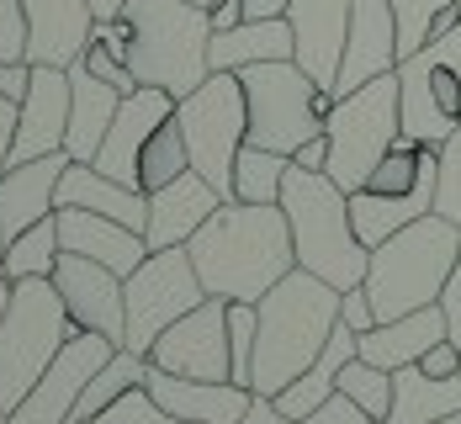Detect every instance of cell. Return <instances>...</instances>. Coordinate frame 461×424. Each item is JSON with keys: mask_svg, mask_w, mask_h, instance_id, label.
<instances>
[{"mask_svg": "<svg viewBox=\"0 0 461 424\" xmlns=\"http://www.w3.org/2000/svg\"><path fill=\"white\" fill-rule=\"evenodd\" d=\"M191 266L207 286V297L229 302H260L271 286L297 271L292 223L281 202H223L196 234H191Z\"/></svg>", "mask_w": 461, "mask_h": 424, "instance_id": "1", "label": "cell"}, {"mask_svg": "<svg viewBox=\"0 0 461 424\" xmlns=\"http://www.w3.org/2000/svg\"><path fill=\"white\" fill-rule=\"evenodd\" d=\"M255 313H260V334H255L249 392L276 398L286 382H297L323 356L329 334L339 324V286L297 266L255 302Z\"/></svg>", "mask_w": 461, "mask_h": 424, "instance_id": "2", "label": "cell"}, {"mask_svg": "<svg viewBox=\"0 0 461 424\" xmlns=\"http://www.w3.org/2000/svg\"><path fill=\"white\" fill-rule=\"evenodd\" d=\"M281 212L292 223V249H297V266L323 276L329 286L350 292V286L366 282L371 249L356 239L350 223V191L339 186L329 170H286L281 181Z\"/></svg>", "mask_w": 461, "mask_h": 424, "instance_id": "3", "label": "cell"}, {"mask_svg": "<svg viewBox=\"0 0 461 424\" xmlns=\"http://www.w3.org/2000/svg\"><path fill=\"white\" fill-rule=\"evenodd\" d=\"M128 69L139 86H159L176 101L191 95L207 75V48H212V11L191 0H128Z\"/></svg>", "mask_w": 461, "mask_h": 424, "instance_id": "4", "label": "cell"}, {"mask_svg": "<svg viewBox=\"0 0 461 424\" xmlns=\"http://www.w3.org/2000/svg\"><path fill=\"white\" fill-rule=\"evenodd\" d=\"M456 249H461V229L440 212H424L419 223L398 229L387 244H376L366 282H361L371 308H376V324L419 313V308H435L446 282H451Z\"/></svg>", "mask_w": 461, "mask_h": 424, "instance_id": "5", "label": "cell"}, {"mask_svg": "<svg viewBox=\"0 0 461 424\" xmlns=\"http://www.w3.org/2000/svg\"><path fill=\"white\" fill-rule=\"evenodd\" d=\"M69 334H75V319H69L53 276L11 282V302L0 319V409L5 414L32 392V382L53 366V356L64 350Z\"/></svg>", "mask_w": 461, "mask_h": 424, "instance_id": "6", "label": "cell"}, {"mask_svg": "<svg viewBox=\"0 0 461 424\" xmlns=\"http://www.w3.org/2000/svg\"><path fill=\"white\" fill-rule=\"evenodd\" d=\"M244 106H249V143L297 154L308 139L323 133V117L334 106V95L297 64V59H271V64H249L239 69Z\"/></svg>", "mask_w": 461, "mask_h": 424, "instance_id": "7", "label": "cell"}, {"mask_svg": "<svg viewBox=\"0 0 461 424\" xmlns=\"http://www.w3.org/2000/svg\"><path fill=\"white\" fill-rule=\"evenodd\" d=\"M323 139H329V176L345 191H361L376 159L403 139V117H398V69L376 75L361 91L334 95L329 117H323Z\"/></svg>", "mask_w": 461, "mask_h": 424, "instance_id": "8", "label": "cell"}, {"mask_svg": "<svg viewBox=\"0 0 461 424\" xmlns=\"http://www.w3.org/2000/svg\"><path fill=\"white\" fill-rule=\"evenodd\" d=\"M176 122L185 133V154L191 170L207 176L223 191V202L233 196V159L249 143V106H244V86L229 69H212L191 95L176 101Z\"/></svg>", "mask_w": 461, "mask_h": 424, "instance_id": "9", "label": "cell"}, {"mask_svg": "<svg viewBox=\"0 0 461 424\" xmlns=\"http://www.w3.org/2000/svg\"><path fill=\"white\" fill-rule=\"evenodd\" d=\"M398 117L403 139L424 149H440L461 128V22L398 64Z\"/></svg>", "mask_w": 461, "mask_h": 424, "instance_id": "10", "label": "cell"}, {"mask_svg": "<svg viewBox=\"0 0 461 424\" xmlns=\"http://www.w3.org/2000/svg\"><path fill=\"white\" fill-rule=\"evenodd\" d=\"M207 297V286L191 266V249H149L133 276H122V302H128V329H122V350L149 356V345L170 329L176 319H185L196 302Z\"/></svg>", "mask_w": 461, "mask_h": 424, "instance_id": "11", "label": "cell"}, {"mask_svg": "<svg viewBox=\"0 0 461 424\" xmlns=\"http://www.w3.org/2000/svg\"><path fill=\"white\" fill-rule=\"evenodd\" d=\"M112 356H117V339H106L95 329H75L64 339V350L53 356V366L32 382V392L11 409V424H75L86 387Z\"/></svg>", "mask_w": 461, "mask_h": 424, "instance_id": "12", "label": "cell"}, {"mask_svg": "<svg viewBox=\"0 0 461 424\" xmlns=\"http://www.w3.org/2000/svg\"><path fill=\"white\" fill-rule=\"evenodd\" d=\"M149 366L176 372L196 382H233V356H229V297H202L185 319L149 345Z\"/></svg>", "mask_w": 461, "mask_h": 424, "instance_id": "13", "label": "cell"}, {"mask_svg": "<svg viewBox=\"0 0 461 424\" xmlns=\"http://www.w3.org/2000/svg\"><path fill=\"white\" fill-rule=\"evenodd\" d=\"M170 117H176V95L170 91H159V86H139V91H128L122 95V106H117V117H112V128H106V143H101V154H95L91 165L101 170V176L122 181V186H139L143 143L154 139Z\"/></svg>", "mask_w": 461, "mask_h": 424, "instance_id": "14", "label": "cell"}, {"mask_svg": "<svg viewBox=\"0 0 461 424\" xmlns=\"http://www.w3.org/2000/svg\"><path fill=\"white\" fill-rule=\"evenodd\" d=\"M53 286L75 319V329H95L106 339L122 345V329H128V302H122V276L95 266L86 255H59L53 266Z\"/></svg>", "mask_w": 461, "mask_h": 424, "instance_id": "15", "label": "cell"}, {"mask_svg": "<svg viewBox=\"0 0 461 424\" xmlns=\"http://www.w3.org/2000/svg\"><path fill=\"white\" fill-rule=\"evenodd\" d=\"M64 139H69V69L32 64V86L22 95V117H16V139H11V165L64 154Z\"/></svg>", "mask_w": 461, "mask_h": 424, "instance_id": "16", "label": "cell"}, {"mask_svg": "<svg viewBox=\"0 0 461 424\" xmlns=\"http://www.w3.org/2000/svg\"><path fill=\"white\" fill-rule=\"evenodd\" d=\"M350 11L356 0H292L286 22H292V43H297V64L334 95L339 80V59H345V32H350Z\"/></svg>", "mask_w": 461, "mask_h": 424, "instance_id": "17", "label": "cell"}, {"mask_svg": "<svg viewBox=\"0 0 461 424\" xmlns=\"http://www.w3.org/2000/svg\"><path fill=\"white\" fill-rule=\"evenodd\" d=\"M398 69V22H393V5L387 0H356L350 11V32H345V59H339V80L334 95L361 91L376 75H393Z\"/></svg>", "mask_w": 461, "mask_h": 424, "instance_id": "18", "label": "cell"}, {"mask_svg": "<svg viewBox=\"0 0 461 424\" xmlns=\"http://www.w3.org/2000/svg\"><path fill=\"white\" fill-rule=\"evenodd\" d=\"M27 11V64H80L95 38L91 0H22Z\"/></svg>", "mask_w": 461, "mask_h": 424, "instance_id": "19", "label": "cell"}, {"mask_svg": "<svg viewBox=\"0 0 461 424\" xmlns=\"http://www.w3.org/2000/svg\"><path fill=\"white\" fill-rule=\"evenodd\" d=\"M143 387L154 392L159 409H170L181 424H239L249 414V403H255V392L244 382H196V377L159 372V366H149Z\"/></svg>", "mask_w": 461, "mask_h": 424, "instance_id": "20", "label": "cell"}, {"mask_svg": "<svg viewBox=\"0 0 461 424\" xmlns=\"http://www.w3.org/2000/svg\"><path fill=\"white\" fill-rule=\"evenodd\" d=\"M223 207V191L212 186L207 176L185 170L170 186L149 191V223H143V239L149 249H176V244H191V234Z\"/></svg>", "mask_w": 461, "mask_h": 424, "instance_id": "21", "label": "cell"}, {"mask_svg": "<svg viewBox=\"0 0 461 424\" xmlns=\"http://www.w3.org/2000/svg\"><path fill=\"white\" fill-rule=\"evenodd\" d=\"M59 244L64 255H86L95 266L117 271V276H133L149 255V239L117 218H101V212H86V207H59Z\"/></svg>", "mask_w": 461, "mask_h": 424, "instance_id": "22", "label": "cell"}, {"mask_svg": "<svg viewBox=\"0 0 461 424\" xmlns=\"http://www.w3.org/2000/svg\"><path fill=\"white\" fill-rule=\"evenodd\" d=\"M69 154H43L27 165H5L0 176V234L16 239L22 229L43 223L59 212V176H64Z\"/></svg>", "mask_w": 461, "mask_h": 424, "instance_id": "23", "label": "cell"}, {"mask_svg": "<svg viewBox=\"0 0 461 424\" xmlns=\"http://www.w3.org/2000/svg\"><path fill=\"white\" fill-rule=\"evenodd\" d=\"M117 106H122L117 86L95 80L86 64H69V139H64V154L91 165L101 154V143H106V128H112Z\"/></svg>", "mask_w": 461, "mask_h": 424, "instance_id": "24", "label": "cell"}, {"mask_svg": "<svg viewBox=\"0 0 461 424\" xmlns=\"http://www.w3.org/2000/svg\"><path fill=\"white\" fill-rule=\"evenodd\" d=\"M59 207H86V212L117 218V223H128L139 234H143V223H149V191L122 186V181L101 176L95 165H80V159H69L64 176H59Z\"/></svg>", "mask_w": 461, "mask_h": 424, "instance_id": "25", "label": "cell"}, {"mask_svg": "<svg viewBox=\"0 0 461 424\" xmlns=\"http://www.w3.org/2000/svg\"><path fill=\"white\" fill-rule=\"evenodd\" d=\"M440 339H451V329H446V313L435 302V308H419V313H403V319H387V324L366 329L361 334V361L382 366V372H398V366L424 361V350Z\"/></svg>", "mask_w": 461, "mask_h": 424, "instance_id": "26", "label": "cell"}, {"mask_svg": "<svg viewBox=\"0 0 461 424\" xmlns=\"http://www.w3.org/2000/svg\"><path fill=\"white\" fill-rule=\"evenodd\" d=\"M356 356H361V334L339 319L334 334H329V345H323V356L297 382H286L271 403H276L286 419H308L313 409H323V403L339 392V372H345V361H356Z\"/></svg>", "mask_w": 461, "mask_h": 424, "instance_id": "27", "label": "cell"}, {"mask_svg": "<svg viewBox=\"0 0 461 424\" xmlns=\"http://www.w3.org/2000/svg\"><path fill=\"white\" fill-rule=\"evenodd\" d=\"M461 414V377H429L424 366L393 372V409L382 424H440Z\"/></svg>", "mask_w": 461, "mask_h": 424, "instance_id": "28", "label": "cell"}, {"mask_svg": "<svg viewBox=\"0 0 461 424\" xmlns=\"http://www.w3.org/2000/svg\"><path fill=\"white\" fill-rule=\"evenodd\" d=\"M292 53H297L292 22H286V16H271V22H239V27L212 32L207 64L239 75V69H249V64H271V59H292Z\"/></svg>", "mask_w": 461, "mask_h": 424, "instance_id": "29", "label": "cell"}, {"mask_svg": "<svg viewBox=\"0 0 461 424\" xmlns=\"http://www.w3.org/2000/svg\"><path fill=\"white\" fill-rule=\"evenodd\" d=\"M64 244H59V212L22 229L16 239H5V255H0V276L5 282H27V276H53Z\"/></svg>", "mask_w": 461, "mask_h": 424, "instance_id": "30", "label": "cell"}, {"mask_svg": "<svg viewBox=\"0 0 461 424\" xmlns=\"http://www.w3.org/2000/svg\"><path fill=\"white\" fill-rule=\"evenodd\" d=\"M143 377H149V356H139V350H122L117 345V356L101 366L91 377V387H86V398H80V409H75V424H91L101 419L122 392H133V387H143Z\"/></svg>", "mask_w": 461, "mask_h": 424, "instance_id": "31", "label": "cell"}, {"mask_svg": "<svg viewBox=\"0 0 461 424\" xmlns=\"http://www.w3.org/2000/svg\"><path fill=\"white\" fill-rule=\"evenodd\" d=\"M387 5H393V22H398V64L461 22L456 0H387Z\"/></svg>", "mask_w": 461, "mask_h": 424, "instance_id": "32", "label": "cell"}, {"mask_svg": "<svg viewBox=\"0 0 461 424\" xmlns=\"http://www.w3.org/2000/svg\"><path fill=\"white\" fill-rule=\"evenodd\" d=\"M292 170V154L244 143L233 159V202H281V181Z\"/></svg>", "mask_w": 461, "mask_h": 424, "instance_id": "33", "label": "cell"}, {"mask_svg": "<svg viewBox=\"0 0 461 424\" xmlns=\"http://www.w3.org/2000/svg\"><path fill=\"white\" fill-rule=\"evenodd\" d=\"M191 170V154H185V133H181V122L170 117L154 139L143 143V159H139V186L143 191H159V186H170L176 176H185Z\"/></svg>", "mask_w": 461, "mask_h": 424, "instance_id": "34", "label": "cell"}, {"mask_svg": "<svg viewBox=\"0 0 461 424\" xmlns=\"http://www.w3.org/2000/svg\"><path fill=\"white\" fill-rule=\"evenodd\" d=\"M339 392L350 398V403H361L371 419L382 424L387 419V409H393V372H382V366H371V361H345V372H339Z\"/></svg>", "mask_w": 461, "mask_h": 424, "instance_id": "35", "label": "cell"}, {"mask_svg": "<svg viewBox=\"0 0 461 424\" xmlns=\"http://www.w3.org/2000/svg\"><path fill=\"white\" fill-rule=\"evenodd\" d=\"M435 212L461 229V128L435 149Z\"/></svg>", "mask_w": 461, "mask_h": 424, "instance_id": "36", "label": "cell"}, {"mask_svg": "<svg viewBox=\"0 0 461 424\" xmlns=\"http://www.w3.org/2000/svg\"><path fill=\"white\" fill-rule=\"evenodd\" d=\"M255 334H260V313H255V302H229L233 382H244V387H249V372H255Z\"/></svg>", "mask_w": 461, "mask_h": 424, "instance_id": "37", "label": "cell"}, {"mask_svg": "<svg viewBox=\"0 0 461 424\" xmlns=\"http://www.w3.org/2000/svg\"><path fill=\"white\" fill-rule=\"evenodd\" d=\"M95 424H181V419H176L170 409H159L149 387H133V392H122Z\"/></svg>", "mask_w": 461, "mask_h": 424, "instance_id": "38", "label": "cell"}, {"mask_svg": "<svg viewBox=\"0 0 461 424\" xmlns=\"http://www.w3.org/2000/svg\"><path fill=\"white\" fill-rule=\"evenodd\" d=\"M80 64L91 69L95 80H106V86H117L122 95H128V91H139V80H133V69H128V59H117L112 48H101L95 38H91V48L80 53Z\"/></svg>", "mask_w": 461, "mask_h": 424, "instance_id": "39", "label": "cell"}, {"mask_svg": "<svg viewBox=\"0 0 461 424\" xmlns=\"http://www.w3.org/2000/svg\"><path fill=\"white\" fill-rule=\"evenodd\" d=\"M0 59H27V11H22V0H0Z\"/></svg>", "mask_w": 461, "mask_h": 424, "instance_id": "40", "label": "cell"}, {"mask_svg": "<svg viewBox=\"0 0 461 424\" xmlns=\"http://www.w3.org/2000/svg\"><path fill=\"white\" fill-rule=\"evenodd\" d=\"M303 424H376V419H371L361 403H350L345 392H334V398H329L323 409H313V414H308Z\"/></svg>", "mask_w": 461, "mask_h": 424, "instance_id": "41", "label": "cell"}, {"mask_svg": "<svg viewBox=\"0 0 461 424\" xmlns=\"http://www.w3.org/2000/svg\"><path fill=\"white\" fill-rule=\"evenodd\" d=\"M339 319H345V324H350L356 334L376 329V308H371L366 286H350V292H339Z\"/></svg>", "mask_w": 461, "mask_h": 424, "instance_id": "42", "label": "cell"}, {"mask_svg": "<svg viewBox=\"0 0 461 424\" xmlns=\"http://www.w3.org/2000/svg\"><path fill=\"white\" fill-rule=\"evenodd\" d=\"M419 366H424L429 377H461V345H456V339H440V345H429Z\"/></svg>", "mask_w": 461, "mask_h": 424, "instance_id": "43", "label": "cell"}, {"mask_svg": "<svg viewBox=\"0 0 461 424\" xmlns=\"http://www.w3.org/2000/svg\"><path fill=\"white\" fill-rule=\"evenodd\" d=\"M440 313H446L451 339L461 345V249H456V266H451V282H446V292H440Z\"/></svg>", "mask_w": 461, "mask_h": 424, "instance_id": "44", "label": "cell"}, {"mask_svg": "<svg viewBox=\"0 0 461 424\" xmlns=\"http://www.w3.org/2000/svg\"><path fill=\"white\" fill-rule=\"evenodd\" d=\"M32 86V64L27 59H0V91L11 95V101H22Z\"/></svg>", "mask_w": 461, "mask_h": 424, "instance_id": "45", "label": "cell"}, {"mask_svg": "<svg viewBox=\"0 0 461 424\" xmlns=\"http://www.w3.org/2000/svg\"><path fill=\"white\" fill-rule=\"evenodd\" d=\"M16 117H22V101H11V95L0 91V176H5V165H11V139H16Z\"/></svg>", "mask_w": 461, "mask_h": 424, "instance_id": "46", "label": "cell"}, {"mask_svg": "<svg viewBox=\"0 0 461 424\" xmlns=\"http://www.w3.org/2000/svg\"><path fill=\"white\" fill-rule=\"evenodd\" d=\"M292 165H297V170H329V139H323V133L308 139L297 154H292Z\"/></svg>", "mask_w": 461, "mask_h": 424, "instance_id": "47", "label": "cell"}, {"mask_svg": "<svg viewBox=\"0 0 461 424\" xmlns=\"http://www.w3.org/2000/svg\"><path fill=\"white\" fill-rule=\"evenodd\" d=\"M239 424H303V419H286L271 398H255V403H249V414H244Z\"/></svg>", "mask_w": 461, "mask_h": 424, "instance_id": "48", "label": "cell"}, {"mask_svg": "<svg viewBox=\"0 0 461 424\" xmlns=\"http://www.w3.org/2000/svg\"><path fill=\"white\" fill-rule=\"evenodd\" d=\"M239 22H244V0H212V32L239 27Z\"/></svg>", "mask_w": 461, "mask_h": 424, "instance_id": "49", "label": "cell"}, {"mask_svg": "<svg viewBox=\"0 0 461 424\" xmlns=\"http://www.w3.org/2000/svg\"><path fill=\"white\" fill-rule=\"evenodd\" d=\"M292 0H244V22H271V16H286Z\"/></svg>", "mask_w": 461, "mask_h": 424, "instance_id": "50", "label": "cell"}, {"mask_svg": "<svg viewBox=\"0 0 461 424\" xmlns=\"http://www.w3.org/2000/svg\"><path fill=\"white\" fill-rule=\"evenodd\" d=\"M122 5H128V0H91L95 22H106V16H122Z\"/></svg>", "mask_w": 461, "mask_h": 424, "instance_id": "51", "label": "cell"}, {"mask_svg": "<svg viewBox=\"0 0 461 424\" xmlns=\"http://www.w3.org/2000/svg\"><path fill=\"white\" fill-rule=\"evenodd\" d=\"M5 302H11V282L0 276V319H5Z\"/></svg>", "mask_w": 461, "mask_h": 424, "instance_id": "52", "label": "cell"}, {"mask_svg": "<svg viewBox=\"0 0 461 424\" xmlns=\"http://www.w3.org/2000/svg\"><path fill=\"white\" fill-rule=\"evenodd\" d=\"M440 424H461V414H451V419H440Z\"/></svg>", "mask_w": 461, "mask_h": 424, "instance_id": "53", "label": "cell"}, {"mask_svg": "<svg viewBox=\"0 0 461 424\" xmlns=\"http://www.w3.org/2000/svg\"><path fill=\"white\" fill-rule=\"evenodd\" d=\"M191 5H207V11H212V0H191Z\"/></svg>", "mask_w": 461, "mask_h": 424, "instance_id": "54", "label": "cell"}, {"mask_svg": "<svg viewBox=\"0 0 461 424\" xmlns=\"http://www.w3.org/2000/svg\"><path fill=\"white\" fill-rule=\"evenodd\" d=\"M0 424H11V414H5V409H0Z\"/></svg>", "mask_w": 461, "mask_h": 424, "instance_id": "55", "label": "cell"}, {"mask_svg": "<svg viewBox=\"0 0 461 424\" xmlns=\"http://www.w3.org/2000/svg\"><path fill=\"white\" fill-rule=\"evenodd\" d=\"M0 255H5V234H0Z\"/></svg>", "mask_w": 461, "mask_h": 424, "instance_id": "56", "label": "cell"}, {"mask_svg": "<svg viewBox=\"0 0 461 424\" xmlns=\"http://www.w3.org/2000/svg\"><path fill=\"white\" fill-rule=\"evenodd\" d=\"M456 11H461V0H456Z\"/></svg>", "mask_w": 461, "mask_h": 424, "instance_id": "57", "label": "cell"}, {"mask_svg": "<svg viewBox=\"0 0 461 424\" xmlns=\"http://www.w3.org/2000/svg\"><path fill=\"white\" fill-rule=\"evenodd\" d=\"M91 424H95V419H91Z\"/></svg>", "mask_w": 461, "mask_h": 424, "instance_id": "58", "label": "cell"}]
</instances>
